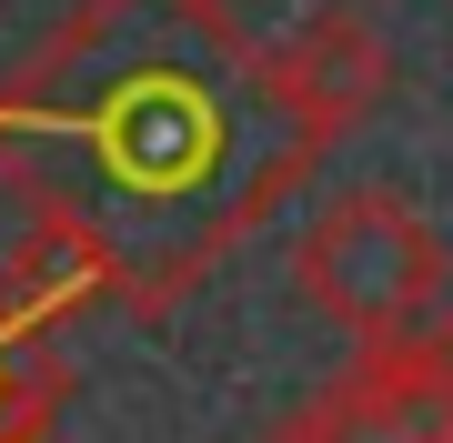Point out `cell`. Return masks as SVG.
Returning <instances> with one entry per match:
<instances>
[{"label": "cell", "instance_id": "6da1fadb", "mask_svg": "<svg viewBox=\"0 0 453 443\" xmlns=\"http://www.w3.org/2000/svg\"><path fill=\"white\" fill-rule=\"evenodd\" d=\"M292 272H303V293L333 312V323H353L363 343H403L413 323H434L443 302V242L434 222L413 212V202L393 192H342L323 222L292 242Z\"/></svg>", "mask_w": 453, "mask_h": 443}, {"label": "cell", "instance_id": "7a4b0ae2", "mask_svg": "<svg viewBox=\"0 0 453 443\" xmlns=\"http://www.w3.org/2000/svg\"><path fill=\"white\" fill-rule=\"evenodd\" d=\"M273 81L282 101H303V121H363L372 101L393 91V41H383V20L353 11V0H323V11L303 20L282 50H273Z\"/></svg>", "mask_w": 453, "mask_h": 443}]
</instances>
